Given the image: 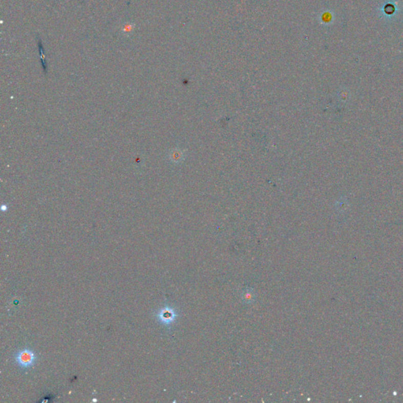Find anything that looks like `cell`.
Segmentation results:
<instances>
[{"label":"cell","instance_id":"cell-4","mask_svg":"<svg viewBox=\"0 0 403 403\" xmlns=\"http://www.w3.org/2000/svg\"><path fill=\"white\" fill-rule=\"evenodd\" d=\"M92 401H97V399H93V400H92Z\"/></svg>","mask_w":403,"mask_h":403},{"label":"cell","instance_id":"cell-1","mask_svg":"<svg viewBox=\"0 0 403 403\" xmlns=\"http://www.w3.org/2000/svg\"><path fill=\"white\" fill-rule=\"evenodd\" d=\"M38 355L33 349L26 347L17 351L14 355L15 363L24 370L33 368L37 363Z\"/></svg>","mask_w":403,"mask_h":403},{"label":"cell","instance_id":"cell-2","mask_svg":"<svg viewBox=\"0 0 403 403\" xmlns=\"http://www.w3.org/2000/svg\"><path fill=\"white\" fill-rule=\"evenodd\" d=\"M155 317L158 323L171 328L179 317V312L173 306L166 305L157 311Z\"/></svg>","mask_w":403,"mask_h":403},{"label":"cell","instance_id":"cell-3","mask_svg":"<svg viewBox=\"0 0 403 403\" xmlns=\"http://www.w3.org/2000/svg\"><path fill=\"white\" fill-rule=\"evenodd\" d=\"M134 27V24H133V23H125V24L122 26V28H121V31H122L123 34H124V36H130V35H131L132 33H133Z\"/></svg>","mask_w":403,"mask_h":403}]
</instances>
